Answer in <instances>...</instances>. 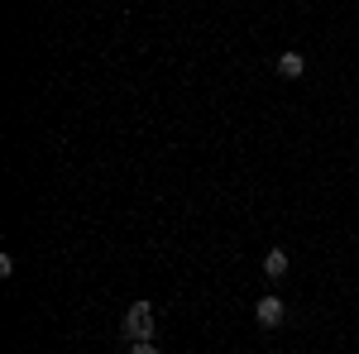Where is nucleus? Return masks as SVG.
Here are the masks:
<instances>
[{
  "label": "nucleus",
  "instance_id": "1",
  "mask_svg": "<svg viewBox=\"0 0 359 354\" xmlns=\"http://www.w3.org/2000/svg\"><path fill=\"white\" fill-rule=\"evenodd\" d=\"M125 335H130V340H154V306H149V301H135V306H130V311H125Z\"/></svg>",
  "mask_w": 359,
  "mask_h": 354
},
{
  "label": "nucleus",
  "instance_id": "2",
  "mask_svg": "<svg viewBox=\"0 0 359 354\" xmlns=\"http://www.w3.org/2000/svg\"><path fill=\"white\" fill-rule=\"evenodd\" d=\"M254 316H259V326L278 330L283 321H287V306H283L278 297H259V306H254Z\"/></svg>",
  "mask_w": 359,
  "mask_h": 354
},
{
  "label": "nucleus",
  "instance_id": "3",
  "mask_svg": "<svg viewBox=\"0 0 359 354\" xmlns=\"http://www.w3.org/2000/svg\"><path fill=\"white\" fill-rule=\"evenodd\" d=\"M273 67H278V77H302V72H306V57L302 53H278Z\"/></svg>",
  "mask_w": 359,
  "mask_h": 354
},
{
  "label": "nucleus",
  "instance_id": "4",
  "mask_svg": "<svg viewBox=\"0 0 359 354\" xmlns=\"http://www.w3.org/2000/svg\"><path fill=\"white\" fill-rule=\"evenodd\" d=\"M264 273H269V278H283V273H287V249H269V254H264Z\"/></svg>",
  "mask_w": 359,
  "mask_h": 354
},
{
  "label": "nucleus",
  "instance_id": "5",
  "mask_svg": "<svg viewBox=\"0 0 359 354\" xmlns=\"http://www.w3.org/2000/svg\"><path fill=\"white\" fill-rule=\"evenodd\" d=\"M135 354H158V350H154V340H139V345H135Z\"/></svg>",
  "mask_w": 359,
  "mask_h": 354
}]
</instances>
